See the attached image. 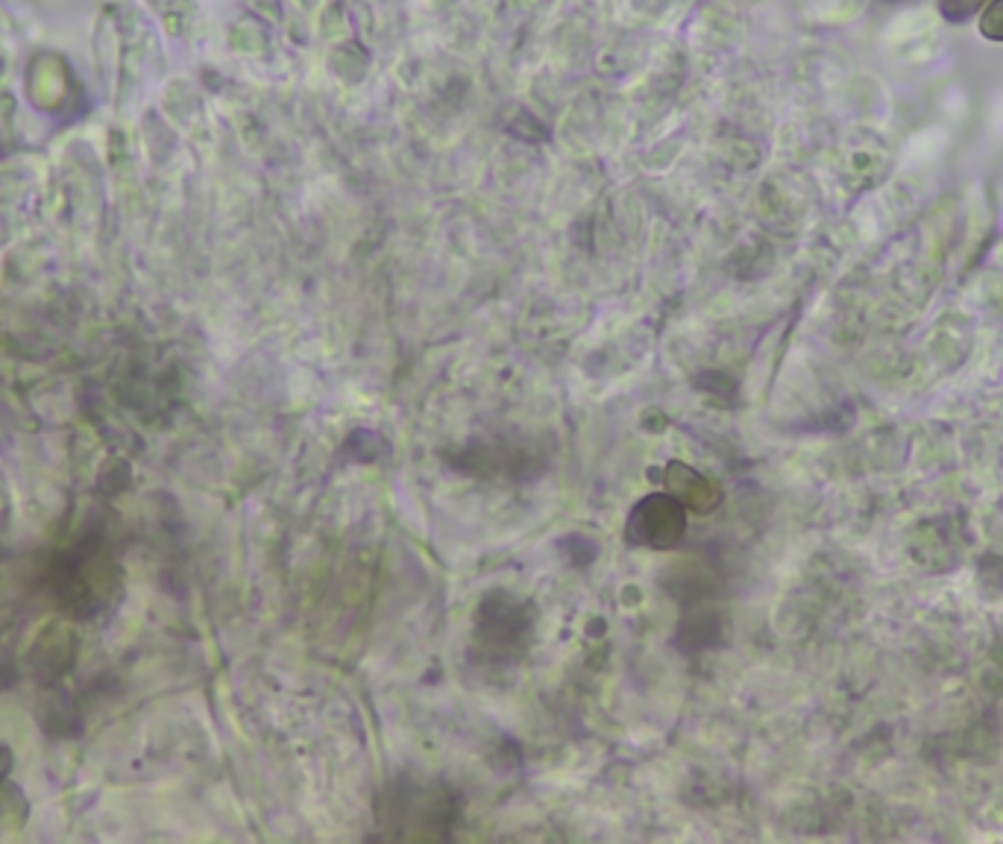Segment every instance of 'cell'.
Here are the masks:
<instances>
[{"label": "cell", "instance_id": "cell-1", "mask_svg": "<svg viewBox=\"0 0 1003 844\" xmlns=\"http://www.w3.org/2000/svg\"><path fill=\"white\" fill-rule=\"evenodd\" d=\"M687 528L684 504L672 496H648L639 501L628 522L631 543L651 545V548H669L681 540Z\"/></svg>", "mask_w": 1003, "mask_h": 844}, {"label": "cell", "instance_id": "cell-2", "mask_svg": "<svg viewBox=\"0 0 1003 844\" xmlns=\"http://www.w3.org/2000/svg\"><path fill=\"white\" fill-rule=\"evenodd\" d=\"M666 487L672 490V499H678L690 510H707L713 504V487L707 484V478H702L695 469H687L681 464L669 466Z\"/></svg>", "mask_w": 1003, "mask_h": 844}, {"label": "cell", "instance_id": "cell-3", "mask_svg": "<svg viewBox=\"0 0 1003 844\" xmlns=\"http://www.w3.org/2000/svg\"><path fill=\"white\" fill-rule=\"evenodd\" d=\"M42 645H45L47 648V654H71V648H68V640H59L54 645V642H51V636H47V640H42ZM36 659H42V663H45V671H56V675H63L65 671V666H68V659H63V663H56V657H36Z\"/></svg>", "mask_w": 1003, "mask_h": 844}, {"label": "cell", "instance_id": "cell-4", "mask_svg": "<svg viewBox=\"0 0 1003 844\" xmlns=\"http://www.w3.org/2000/svg\"><path fill=\"white\" fill-rule=\"evenodd\" d=\"M10 765H12V756H10V751H7V747L0 745V780H3V774L10 771Z\"/></svg>", "mask_w": 1003, "mask_h": 844}]
</instances>
